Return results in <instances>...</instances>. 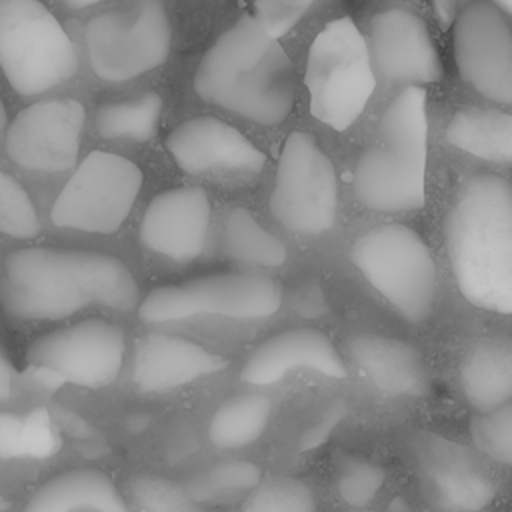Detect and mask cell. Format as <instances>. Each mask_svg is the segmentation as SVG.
<instances>
[{
    "label": "cell",
    "instance_id": "cell-1",
    "mask_svg": "<svg viewBox=\"0 0 512 512\" xmlns=\"http://www.w3.org/2000/svg\"><path fill=\"white\" fill-rule=\"evenodd\" d=\"M138 296L130 268L104 252L34 246L6 258L2 302L22 320H60L92 304L130 310Z\"/></svg>",
    "mask_w": 512,
    "mask_h": 512
},
{
    "label": "cell",
    "instance_id": "cell-2",
    "mask_svg": "<svg viewBox=\"0 0 512 512\" xmlns=\"http://www.w3.org/2000/svg\"><path fill=\"white\" fill-rule=\"evenodd\" d=\"M192 82L204 102L262 126L282 124L294 106L292 62L252 14L214 40Z\"/></svg>",
    "mask_w": 512,
    "mask_h": 512
},
{
    "label": "cell",
    "instance_id": "cell-3",
    "mask_svg": "<svg viewBox=\"0 0 512 512\" xmlns=\"http://www.w3.org/2000/svg\"><path fill=\"white\" fill-rule=\"evenodd\" d=\"M446 250L460 294L476 308L512 312V188L476 174L446 216Z\"/></svg>",
    "mask_w": 512,
    "mask_h": 512
},
{
    "label": "cell",
    "instance_id": "cell-4",
    "mask_svg": "<svg viewBox=\"0 0 512 512\" xmlns=\"http://www.w3.org/2000/svg\"><path fill=\"white\" fill-rule=\"evenodd\" d=\"M426 90L406 86L384 110L378 140L354 168L358 200L378 212L418 210L426 202Z\"/></svg>",
    "mask_w": 512,
    "mask_h": 512
},
{
    "label": "cell",
    "instance_id": "cell-5",
    "mask_svg": "<svg viewBox=\"0 0 512 512\" xmlns=\"http://www.w3.org/2000/svg\"><path fill=\"white\" fill-rule=\"evenodd\" d=\"M304 82L310 112L322 124L342 132L364 112L376 88V74L368 42L350 18H336L316 34Z\"/></svg>",
    "mask_w": 512,
    "mask_h": 512
},
{
    "label": "cell",
    "instance_id": "cell-6",
    "mask_svg": "<svg viewBox=\"0 0 512 512\" xmlns=\"http://www.w3.org/2000/svg\"><path fill=\"white\" fill-rule=\"evenodd\" d=\"M350 258L364 280L408 322H424L436 302V266L424 238L406 224L376 226L356 238Z\"/></svg>",
    "mask_w": 512,
    "mask_h": 512
},
{
    "label": "cell",
    "instance_id": "cell-7",
    "mask_svg": "<svg viewBox=\"0 0 512 512\" xmlns=\"http://www.w3.org/2000/svg\"><path fill=\"white\" fill-rule=\"evenodd\" d=\"M0 68L20 96H38L74 76L78 54L40 0H0Z\"/></svg>",
    "mask_w": 512,
    "mask_h": 512
},
{
    "label": "cell",
    "instance_id": "cell-8",
    "mask_svg": "<svg viewBox=\"0 0 512 512\" xmlns=\"http://www.w3.org/2000/svg\"><path fill=\"white\" fill-rule=\"evenodd\" d=\"M282 300L280 282L264 272H220L150 290L138 306V316L148 324L200 316L260 320L274 316Z\"/></svg>",
    "mask_w": 512,
    "mask_h": 512
},
{
    "label": "cell",
    "instance_id": "cell-9",
    "mask_svg": "<svg viewBox=\"0 0 512 512\" xmlns=\"http://www.w3.org/2000/svg\"><path fill=\"white\" fill-rule=\"evenodd\" d=\"M124 358L122 328L104 318H88L36 338L26 352V374L44 390L64 384L96 390L118 378Z\"/></svg>",
    "mask_w": 512,
    "mask_h": 512
},
{
    "label": "cell",
    "instance_id": "cell-10",
    "mask_svg": "<svg viewBox=\"0 0 512 512\" xmlns=\"http://www.w3.org/2000/svg\"><path fill=\"white\" fill-rule=\"evenodd\" d=\"M86 50L94 74L106 82L134 80L166 62L172 22L162 0H138L134 10H110L86 24Z\"/></svg>",
    "mask_w": 512,
    "mask_h": 512
},
{
    "label": "cell",
    "instance_id": "cell-11",
    "mask_svg": "<svg viewBox=\"0 0 512 512\" xmlns=\"http://www.w3.org/2000/svg\"><path fill=\"white\" fill-rule=\"evenodd\" d=\"M142 180V170L130 158L94 150L60 190L50 218L60 228L112 234L132 212Z\"/></svg>",
    "mask_w": 512,
    "mask_h": 512
},
{
    "label": "cell",
    "instance_id": "cell-12",
    "mask_svg": "<svg viewBox=\"0 0 512 512\" xmlns=\"http://www.w3.org/2000/svg\"><path fill=\"white\" fill-rule=\"evenodd\" d=\"M272 216L290 232L316 236L338 216V178L332 160L306 132H292L280 150L268 200Z\"/></svg>",
    "mask_w": 512,
    "mask_h": 512
},
{
    "label": "cell",
    "instance_id": "cell-13",
    "mask_svg": "<svg viewBox=\"0 0 512 512\" xmlns=\"http://www.w3.org/2000/svg\"><path fill=\"white\" fill-rule=\"evenodd\" d=\"M454 60L466 84L484 98L512 104V30L488 0L466 4L454 20Z\"/></svg>",
    "mask_w": 512,
    "mask_h": 512
},
{
    "label": "cell",
    "instance_id": "cell-14",
    "mask_svg": "<svg viewBox=\"0 0 512 512\" xmlns=\"http://www.w3.org/2000/svg\"><path fill=\"white\" fill-rule=\"evenodd\" d=\"M84 122L86 110L74 98L34 102L10 122L6 152L24 170L64 172L78 160Z\"/></svg>",
    "mask_w": 512,
    "mask_h": 512
},
{
    "label": "cell",
    "instance_id": "cell-15",
    "mask_svg": "<svg viewBox=\"0 0 512 512\" xmlns=\"http://www.w3.org/2000/svg\"><path fill=\"white\" fill-rule=\"evenodd\" d=\"M212 204L198 186H180L156 194L140 220V242L150 252L184 264L196 260L208 244Z\"/></svg>",
    "mask_w": 512,
    "mask_h": 512
},
{
    "label": "cell",
    "instance_id": "cell-16",
    "mask_svg": "<svg viewBox=\"0 0 512 512\" xmlns=\"http://www.w3.org/2000/svg\"><path fill=\"white\" fill-rule=\"evenodd\" d=\"M372 66L388 80L418 86L442 80V60L426 22L404 8L378 12L370 22Z\"/></svg>",
    "mask_w": 512,
    "mask_h": 512
},
{
    "label": "cell",
    "instance_id": "cell-17",
    "mask_svg": "<svg viewBox=\"0 0 512 512\" xmlns=\"http://www.w3.org/2000/svg\"><path fill=\"white\" fill-rule=\"evenodd\" d=\"M166 150L176 166L194 176L210 172L258 174L266 164V154L252 140L214 116L180 122L166 136Z\"/></svg>",
    "mask_w": 512,
    "mask_h": 512
},
{
    "label": "cell",
    "instance_id": "cell-18",
    "mask_svg": "<svg viewBox=\"0 0 512 512\" xmlns=\"http://www.w3.org/2000/svg\"><path fill=\"white\" fill-rule=\"evenodd\" d=\"M416 462L446 512H480L496 498V484L480 460L454 440L426 434L416 442Z\"/></svg>",
    "mask_w": 512,
    "mask_h": 512
},
{
    "label": "cell",
    "instance_id": "cell-19",
    "mask_svg": "<svg viewBox=\"0 0 512 512\" xmlns=\"http://www.w3.org/2000/svg\"><path fill=\"white\" fill-rule=\"evenodd\" d=\"M298 370H310L328 378H346L348 370L330 342L314 328H290L266 338L246 358L242 380L254 386H268Z\"/></svg>",
    "mask_w": 512,
    "mask_h": 512
},
{
    "label": "cell",
    "instance_id": "cell-20",
    "mask_svg": "<svg viewBox=\"0 0 512 512\" xmlns=\"http://www.w3.org/2000/svg\"><path fill=\"white\" fill-rule=\"evenodd\" d=\"M228 366V360L202 344L152 332L136 340L132 354V378L142 392H168Z\"/></svg>",
    "mask_w": 512,
    "mask_h": 512
},
{
    "label": "cell",
    "instance_id": "cell-21",
    "mask_svg": "<svg viewBox=\"0 0 512 512\" xmlns=\"http://www.w3.org/2000/svg\"><path fill=\"white\" fill-rule=\"evenodd\" d=\"M348 352L360 374L384 396L418 398L430 392V374L422 354L408 342L360 334L350 340Z\"/></svg>",
    "mask_w": 512,
    "mask_h": 512
},
{
    "label": "cell",
    "instance_id": "cell-22",
    "mask_svg": "<svg viewBox=\"0 0 512 512\" xmlns=\"http://www.w3.org/2000/svg\"><path fill=\"white\" fill-rule=\"evenodd\" d=\"M130 512L110 476L96 468L66 470L44 482L24 512Z\"/></svg>",
    "mask_w": 512,
    "mask_h": 512
},
{
    "label": "cell",
    "instance_id": "cell-23",
    "mask_svg": "<svg viewBox=\"0 0 512 512\" xmlns=\"http://www.w3.org/2000/svg\"><path fill=\"white\" fill-rule=\"evenodd\" d=\"M460 388L476 412L500 408L512 398V344L492 336L472 344L460 362Z\"/></svg>",
    "mask_w": 512,
    "mask_h": 512
},
{
    "label": "cell",
    "instance_id": "cell-24",
    "mask_svg": "<svg viewBox=\"0 0 512 512\" xmlns=\"http://www.w3.org/2000/svg\"><path fill=\"white\" fill-rule=\"evenodd\" d=\"M444 136L448 144L480 160L494 164H508L512 160V116L504 110L460 108L450 118Z\"/></svg>",
    "mask_w": 512,
    "mask_h": 512
},
{
    "label": "cell",
    "instance_id": "cell-25",
    "mask_svg": "<svg viewBox=\"0 0 512 512\" xmlns=\"http://www.w3.org/2000/svg\"><path fill=\"white\" fill-rule=\"evenodd\" d=\"M222 250L228 260L246 270L280 268L288 258L284 242L242 206L232 208L224 218Z\"/></svg>",
    "mask_w": 512,
    "mask_h": 512
},
{
    "label": "cell",
    "instance_id": "cell-26",
    "mask_svg": "<svg viewBox=\"0 0 512 512\" xmlns=\"http://www.w3.org/2000/svg\"><path fill=\"white\" fill-rule=\"evenodd\" d=\"M272 418V400L266 394L246 392L224 400L210 418L208 438L222 450L254 444Z\"/></svg>",
    "mask_w": 512,
    "mask_h": 512
},
{
    "label": "cell",
    "instance_id": "cell-27",
    "mask_svg": "<svg viewBox=\"0 0 512 512\" xmlns=\"http://www.w3.org/2000/svg\"><path fill=\"white\" fill-rule=\"evenodd\" d=\"M162 110V96L152 90L130 100L108 102L96 112V130L108 140L148 142L160 128Z\"/></svg>",
    "mask_w": 512,
    "mask_h": 512
},
{
    "label": "cell",
    "instance_id": "cell-28",
    "mask_svg": "<svg viewBox=\"0 0 512 512\" xmlns=\"http://www.w3.org/2000/svg\"><path fill=\"white\" fill-rule=\"evenodd\" d=\"M262 480L258 464L248 460H226L198 472L186 486L200 504H226L246 496Z\"/></svg>",
    "mask_w": 512,
    "mask_h": 512
},
{
    "label": "cell",
    "instance_id": "cell-29",
    "mask_svg": "<svg viewBox=\"0 0 512 512\" xmlns=\"http://www.w3.org/2000/svg\"><path fill=\"white\" fill-rule=\"evenodd\" d=\"M242 512H318L314 492L298 478L260 480L248 494Z\"/></svg>",
    "mask_w": 512,
    "mask_h": 512
},
{
    "label": "cell",
    "instance_id": "cell-30",
    "mask_svg": "<svg viewBox=\"0 0 512 512\" xmlns=\"http://www.w3.org/2000/svg\"><path fill=\"white\" fill-rule=\"evenodd\" d=\"M130 492L142 512H206L186 486L156 474H142L132 480Z\"/></svg>",
    "mask_w": 512,
    "mask_h": 512
},
{
    "label": "cell",
    "instance_id": "cell-31",
    "mask_svg": "<svg viewBox=\"0 0 512 512\" xmlns=\"http://www.w3.org/2000/svg\"><path fill=\"white\" fill-rule=\"evenodd\" d=\"M384 482L386 470L362 456H344L336 466V490L354 508L372 504Z\"/></svg>",
    "mask_w": 512,
    "mask_h": 512
},
{
    "label": "cell",
    "instance_id": "cell-32",
    "mask_svg": "<svg viewBox=\"0 0 512 512\" xmlns=\"http://www.w3.org/2000/svg\"><path fill=\"white\" fill-rule=\"evenodd\" d=\"M40 232V218L24 186L0 170V234L28 240Z\"/></svg>",
    "mask_w": 512,
    "mask_h": 512
},
{
    "label": "cell",
    "instance_id": "cell-33",
    "mask_svg": "<svg viewBox=\"0 0 512 512\" xmlns=\"http://www.w3.org/2000/svg\"><path fill=\"white\" fill-rule=\"evenodd\" d=\"M470 434L476 448L488 458L508 466L512 464V406L510 402L478 412L470 422Z\"/></svg>",
    "mask_w": 512,
    "mask_h": 512
},
{
    "label": "cell",
    "instance_id": "cell-34",
    "mask_svg": "<svg viewBox=\"0 0 512 512\" xmlns=\"http://www.w3.org/2000/svg\"><path fill=\"white\" fill-rule=\"evenodd\" d=\"M62 436L54 416L46 408H32L22 416L20 458L46 460L60 452Z\"/></svg>",
    "mask_w": 512,
    "mask_h": 512
},
{
    "label": "cell",
    "instance_id": "cell-35",
    "mask_svg": "<svg viewBox=\"0 0 512 512\" xmlns=\"http://www.w3.org/2000/svg\"><path fill=\"white\" fill-rule=\"evenodd\" d=\"M316 4V0H256L254 18L274 38L288 34Z\"/></svg>",
    "mask_w": 512,
    "mask_h": 512
},
{
    "label": "cell",
    "instance_id": "cell-36",
    "mask_svg": "<svg viewBox=\"0 0 512 512\" xmlns=\"http://www.w3.org/2000/svg\"><path fill=\"white\" fill-rule=\"evenodd\" d=\"M20 426H22V416L0 412V458L4 460L20 458Z\"/></svg>",
    "mask_w": 512,
    "mask_h": 512
},
{
    "label": "cell",
    "instance_id": "cell-37",
    "mask_svg": "<svg viewBox=\"0 0 512 512\" xmlns=\"http://www.w3.org/2000/svg\"><path fill=\"white\" fill-rule=\"evenodd\" d=\"M294 306L304 316H316V314H322L320 310L324 308V296L318 288H304L294 298Z\"/></svg>",
    "mask_w": 512,
    "mask_h": 512
},
{
    "label": "cell",
    "instance_id": "cell-38",
    "mask_svg": "<svg viewBox=\"0 0 512 512\" xmlns=\"http://www.w3.org/2000/svg\"><path fill=\"white\" fill-rule=\"evenodd\" d=\"M14 392V366L10 358L0 350V402L12 398Z\"/></svg>",
    "mask_w": 512,
    "mask_h": 512
},
{
    "label": "cell",
    "instance_id": "cell-39",
    "mask_svg": "<svg viewBox=\"0 0 512 512\" xmlns=\"http://www.w3.org/2000/svg\"><path fill=\"white\" fill-rule=\"evenodd\" d=\"M436 16L440 18V22L444 26L452 24L458 16V12L462 10V0H432Z\"/></svg>",
    "mask_w": 512,
    "mask_h": 512
},
{
    "label": "cell",
    "instance_id": "cell-40",
    "mask_svg": "<svg viewBox=\"0 0 512 512\" xmlns=\"http://www.w3.org/2000/svg\"><path fill=\"white\" fill-rule=\"evenodd\" d=\"M336 422H338V412H330V414L320 422V426H312V430H310L308 436H306L308 442H304V446L308 448V446H316L318 442H322V438L330 432V428H332Z\"/></svg>",
    "mask_w": 512,
    "mask_h": 512
},
{
    "label": "cell",
    "instance_id": "cell-41",
    "mask_svg": "<svg viewBox=\"0 0 512 512\" xmlns=\"http://www.w3.org/2000/svg\"><path fill=\"white\" fill-rule=\"evenodd\" d=\"M386 512H416V510H414L404 498H394V500L388 504Z\"/></svg>",
    "mask_w": 512,
    "mask_h": 512
},
{
    "label": "cell",
    "instance_id": "cell-42",
    "mask_svg": "<svg viewBox=\"0 0 512 512\" xmlns=\"http://www.w3.org/2000/svg\"><path fill=\"white\" fill-rule=\"evenodd\" d=\"M60 2L70 6V8H88V6H94V4H98L102 0H60Z\"/></svg>",
    "mask_w": 512,
    "mask_h": 512
},
{
    "label": "cell",
    "instance_id": "cell-43",
    "mask_svg": "<svg viewBox=\"0 0 512 512\" xmlns=\"http://www.w3.org/2000/svg\"><path fill=\"white\" fill-rule=\"evenodd\" d=\"M488 2H492L496 8H500L506 16L512 14V0H488Z\"/></svg>",
    "mask_w": 512,
    "mask_h": 512
},
{
    "label": "cell",
    "instance_id": "cell-44",
    "mask_svg": "<svg viewBox=\"0 0 512 512\" xmlns=\"http://www.w3.org/2000/svg\"><path fill=\"white\" fill-rule=\"evenodd\" d=\"M6 126V108H4V102L0 100V130Z\"/></svg>",
    "mask_w": 512,
    "mask_h": 512
},
{
    "label": "cell",
    "instance_id": "cell-45",
    "mask_svg": "<svg viewBox=\"0 0 512 512\" xmlns=\"http://www.w3.org/2000/svg\"><path fill=\"white\" fill-rule=\"evenodd\" d=\"M8 506H10V502L4 496H0V512H4Z\"/></svg>",
    "mask_w": 512,
    "mask_h": 512
}]
</instances>
